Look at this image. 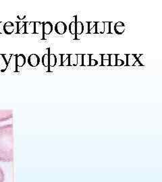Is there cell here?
Here are the masks:
<instances>
[{"mask_svg":"<svg viewBox=\"0 0 162 182\" xmlns=\"http://www.w3.org/2000/svg\"><path fill=\"white\" fill-rule=\"evenodd\" d=\"M91 54H83V66H90Z\"/></svg>","mask_w":162,"mask_h":182,"instance_id":"44dd1931","label":"cell"},{"mask_svg":"<svg viewBox=\"0 0 162 182\" xmlns=\"http://www.w3.org/2000/svg\"><path fill=\"white\" fill-rule=\"evenodd\" d=\"M26 62V59L24 55L23 54H19L17 55L16 57V63L18 67H23Z\"/></svg>","mask_w":162,"mask_h":182,"instance_id":"4fadbf2b","label":"cell"},{"mask_svg":"<svg viewBox=\"0 0 162 182\" xmlns=\"http://www.w3.org/2000/svg\"><path fill=\"white\" fill-rule=\"evenodd\" d=\"M43 24L44 22H35V34L39 35L41 36V40H46L43 33Z\"/></svg>","mask_w":162,"mask_h":182,"instance_id":"52a82bcc","label":"cell"},{"mask_svg":"<svg viewBox=\"0 0 162 182\" xmlns=\"http://www.w3.org/2000/svg\"><path fill=\"white\" fill-rule=\"evenodd\" d=\"M14 158L13 125L0 126V161L12 162Z\"/></svg>","mask_w":162,"mask_h":182,"instance_id":"6da1fadb","label":"cell"},{"mask_svg":"<svg viewBox=\"0 0 162 182\" xmlns=\"http://www.w3.org/2000/svg\"><path fill=\"white\" fill-rule=\"evenodd\" d=\"M16 27L12 22H6L5 24H3V31L4 33L7 35H11L15 30Z\"/></svg>","mask_w":162,"mask_h":182,"instance_id":"ba28073f","label":"cell"},{"mask_svg":"<svg viewBox=\"0 0 162 182\" xmlns=\"http://www.w3.org/2000/svg\"><path fill=\"white\" fill-rule=\"evenodd\" d=\"M53 30V26L51 22H44L43 24V33L44 35H50Z\"/></svg>","mask_w":162,"mask_h":182,"instance_id":"7c38bea8","label":"cell"},{"mask_svg":"<svg viewBox=\"0 0 162 182\" xmlns=\"http://www.w3.org/2000/svg\"><path fill=\"white\" fill-rule=\"evenodd\" d=\"M124 60H122V58H118L117 57V61H116V66H122L124 65Z\"/></svg>","mask_w":162,"mask_h":182,"instance_id":"4316f807","label":"cell"},{"mask_svg":"<svg viewBox=\"0 0 162 182\" xmlns=\"http://www.w3.org/2000/svg\"><path fill=\"white\" fill-rule=\"evenodd\" d=\"M40 61V57L37 54H31L27 58V62H28L29 65L33 67L38 66Z\"/></svg>","mask_w":162,"mask_h":182,"instance_id":"5b68a950","label":"cell"},{"mask_svg":"<svg viewBox=\"0 0 162 182\" xmlns=\"http://www.w3.org/2000/svg\"><path fill=\"white\" fill-rule=\"evenodd\" d=\"M126 66H144L145 65L139 61L135 54H126Z\"/></svg>","mask_w":162,"mask_h":182,"instance_id":"7a4b0ae2","label":"cell"},{"mask_svg":"<svg viewBox=\"0 0 162 182\" xmlns=\"http://www.w3.org/2000/svg\"><path fill=\"white\" fill-rule=\"evenodd\" d=\"M4 179H5V175L2 168L0 167V182H4Z\"/></svg>","mask_w":162,"mask_h":182,"instance_id":"f1b7e54d","label":"cell"},{"mask_svg":"<svg viewBox=\"0 0 162 182\" xmlns=\"http://www.w3.org/2000/svg\"><path fill=\"white\" fill-rule=\"evenodd\" d=\"M98 61L94 58H91V61H90V66H95L98 65Z\"/></svg>","mask_w":162,"mask_h":182,"instance_id":"83f0119b","label":"cell"},{"mask_svg":"<svg viewBox=\"0 0 162 182\" xmlns=\"http://www.w3.org/2000/svg\"><path fill=\"white\" fill-rule=\"evenodd\" d=\"M88 24V30L87 34H96V23L95 21L87 22Z\"/></svg>","mask_w":162,"mask_h":182,"instance_id":"9a60e30c","label":"cell"},{"mask_svg":"<svg viewBox=\"0 0 162 182\" xmlns=\"http://www.w3.org/2000/svg\"><path fill=\"white\" fill-rule=\"evenodd\" d=\"M110 54H101V60L100 66H110Z\"/></svg>","mask_w":162,"mask_h":182,"instance_id":"e0dca14e","label":"cell"},{"mask_svg":"<svg viewBox=\"0 0 162 182\" xmlns=\"http://www.w3.org/2000/svg\"><path fill=\"white\" fill-rule=\"evenodd\" d=\"M83 54H77V66H83Z\"/></svg>","mask_w":162,"mask_h":182,"instance_id":"484cf974","label":"cell"},{"mask_svg":"<svg viewBox=\"0 0 162 182\" xmlns=\"http://www.w3.org/2000/svg\"><path fill=\"white\" fill-rule=\"evenodd\" d=\"M26 34H35V22H27L26 25Z\"/></svg>","mask_w":162,"mask_h":182,"instance_id":"ac0fdd59","label":"cell"},{"mask_svg":"<svg viewBox=\"0 0 162 182\" xmlns=\"http://www.w3.org/2000/svg\"><path fill=\"white\" fill-rule=\"evenodd\" d=\"M126 29V26L122 22H118L114 24V33L117 35H122Z\"/></svg>","mask_w":162,"mask_h":182,"instance_id":"9c48e42d","label":"cell"},{"mask_svg":"<svg viewBox=\"0 0 162 182\" xmlns=\"http://www.w3.org/2000/svg\"><path fill=\"white\" fill-rule=\"evenodd\" d=\"M61 57L60 66H69V56L70 54H60Z\"/></svg>","mask_w":162,"mask_h":182,"instance_id":"2e32d148","label":"cell"},{"mask_svg":"<svg viewBox=\"0 0 162 182\" xmlns=\"http://www.w3.org/2000/svg\"><path fill=\"white\" fill-rule=\"evenodd\" d=\"M1 24H2V22H0V34L2 33H1Z\"/></svg>","mask_w":162,"mask_h":182,"instance_id":"1f68e13d","label":"cell"},{"mask_svg":"<svg viewBox=\"0 0 162 182\" xmlns=\"http://www.w3.org/2000/svg\"><path fill=\"white\" fill-rule=\"evenodd\" d=\"M13 117V111L10 109H1L0 110V122L6 121L12 119Z\"/></svg>","mask_w":162,"mask_h":182,"instance_id":"277c9868","label":"cell"},{"mask_svg":"<svg viewBox=\"0 0 162 182\" xmlns=\"http://www.w3.org/2000/svg\"><path fill=\"white\" fill-rule=\"evenodd\" d=\"M117 57H118V54H110V66H116Z\"/></svg>","mask_w":162,"mask_h":182,"instance_id":"603a6c76","label":"cell"},{"mask_svg":"<svg viewBox=\"0 0 162 182\" xmlns=\"http://www.w3.org/2000/svg\"><path fill=\"white\" fill-rule=\"evenodd\" d=\"M76 22L73 20L69 24L70 33L71 35H76Z\"/></svg>","mask_w":162,"mask_h":182,"instance_id":"cb8c5ba5","label":"cell"},{"mask_svg":"<svg viewBox=\"0 0 162 182\" xmlns=\"http://www.w3.org/2000/svg\"><path fill=\"white\" fill-rule=\"evenodd\" d=\"M26 21L16 22V33L17 34H26Z\"/></svg>","mask_w":162,"mask_h":182,"instance_id":"30bf717a","label":"cell"},{"mask_svg":"<svg viewBox=\"0 0 162 182\" xmlns=\"http://www.w3.org/2000/svg\"><path fill=\"white\" fill-rule=\"evenodd\" d=\"M49 58V67H51L56 66L57 63V57L56 55H54L53 53H50Z\"/></svg>","mask_w":162,"mask_h":182,"instance_id":"7402d4cb","label":"cell"},{"mask_svg":"<svg viewBox=\"0 0 162 182\" xmlns=\"http://www.w3.org/2000/svg\"><path fill=\"white\" fill-rule=\"evenodd\" d=\"M110 34H114V24L112 22H111V23H110Z\"/></svg>","mask_w":162,"mask_h":182,"instance_id":"f546056e","label":"cell"},{"mask_svg":"<svg viewBox=\"0 0 162 182\" xmlns=\"http://www.w3.org/2000/svg\"><path fill=\"white\" fill-rule=\"evenodd\" d=\"M111 22H104V34L110 33V27Z\"/></svg>","mask_w":162,"mask_h":182,"instance_id":"d4e9b609","label":"cell"},{"mask_svg":"<svg viewBox=\"0 0 162 182\" xmlns=\"http://www.w3.org/2000/svg\"><path fill=\"white\" fill-rule=\"evenodd\" d=\"M25 18H26V16H20L19 15V16H17V18H18V19H19V20H21V21L23 20Z\"/></svg>","mask_w":162,"mask_h":182,"instance_id":"4dcf8cb0","label":"cell"},{"mask_svg":"<svg viewBox=\"0 0 162 182\" xmlns=\"http://www.w3.org/2000/svg\"><path fill=\"white\" fill-rule=\"evenodd\" d=\"M49 55H50V48H47L46 49V53H45L43 57H42V63H43V66L46 67H49V70L47 71V72H51V71L49 70Z\"/></svg>","mask_w":162,"mask_h":182,"instance_id":"8fae6325","label":"cell"},{"mask_svg":"<svg viewBox=\"0 0 162 182\" xmlns=\"http://www.w3.org/2000/svg\"><path fill=\"white\" fill-rule=\"evenodd\" d=\"M17 54H13L10 60L7 62V69H10L13 72H19L16 63Z\"/></svg>","mask_w":162,"mask_h":182,"instance_id":"3957f363","label":"cell"},{"mask_svg":"<svg viewBox=\"0 0 162 182\" xmlns=\"http://www.w3.org/2000/svg\"><path fill=\"white\" fill-rule=\"evenodd\" d=\"M77 66V54H70L69 56V66Z\"/></svg>","mask_w":162,"mask_h":182,"instance_id":"ffe728a7","label":"cell"},{"mask_svg":"<svg viewBox=\"0 0 162 182\" xmlns=\"http://www.w3.org/2000/svg\"><path fill=\"white\" fill-rule=\"evenodd\" d=\"M96 34H104V22H97Z\"/></svg>","mask_w":162,"mask_h":182,"instance_id":"d6986e66","label":"cell"},{"mask_svg":"<svg viewBox=\"0 0 162 182\" xmlns=\"http://www.w3.org/2000/svg\"><path fill=\"white\" fill-rule=\"evenodd\" d=\"M84 31V25L83 22H81L80 21H77L76 24V37L74 39V40H79L77 38V35L83 34Z\"/></svg>","mask_w":162,"mask_h":182,"instance_id":"5bb4252c","label":"cell"},{"mask_svg":"<svg viewBox=\"0 0 162 182\" xmlns=\"http://www.w3.org/2000/svg\"><path fill=\"white\" fill-rule=\"evenodd\" d=\"M54 30L57 34L62 35L66 33L67 30V25L64 22H58L54 26Z\"/></svg>","mask_w":162,"mask_h":182,"instance_id":"8992f818","label":"cell"}]
</instances>
